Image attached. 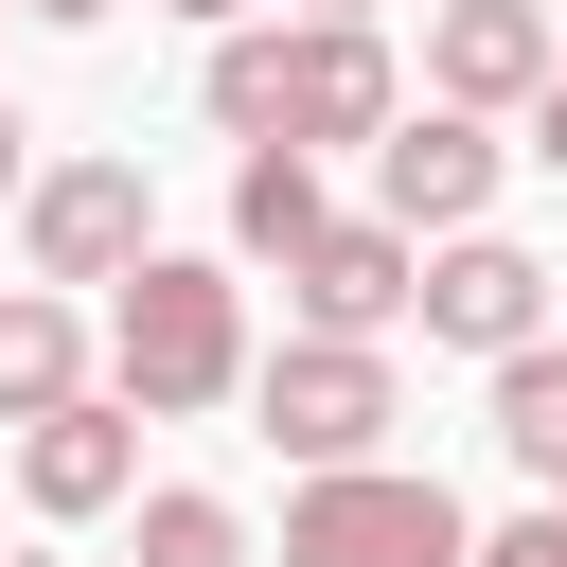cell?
I'll return each instance as SVG.
<instances>
[{"instance_id":"obj_18","label":"cell","mask_w":567,"mask_h":567,"mask_svg":"<svg viewBox=\"0 0 567 567\" xmlns=\"http://www.w3.org/2000/svg\"><path fill=\"white\" fill-rule=\"evenodd\" d=\"M0 195H18V106H0Z\"/></svg>"},{"instance_id":"obj_11","label":"cell","mask_w":567,"mask_h":567,"mask_svg":"<svg viewBox=\"0 0 567 567\" xmlns=\"http://www.w3.org/2000/svg\"><path fill=\"white\" fill-rule=\"evenodd\" d=\"M53 408H89V337H71V301H0V425H53Z\"/></svg>"},{"instance_id":"obj_9","label":"cell","mask_w":567,"mask_h":567,"mask_svg":"<svg viewBox=\"0 0 567 567\" xmlns=\"http://www.w3.org/2000/svg\"><path fill=\"white\" fill-rule=\"evenodd\" d=\"M372 177H390V230H478L496 142H478V106H425V124H390V142H372Z\"/></svg>"},{"instance_id":"obj_15","label":"cell","mask_w":567,"mask_h":567,"mask_svg":"<svg viewBox=\"0 0 567 567\" xmlns=\"http://www.w3.org/2000/svg\"><path fill=\"white\" fill-rule=\"evenodd\" d=\"M142 567H248L230 496H142Z\"/></svg>"},{"instance_id":"obj_7","label":"cell","mask_w":567,"mask_h":567,"mask_svg":"<svg viewBox=\"0 0 567 567\" xmlns=\"http://www.w3.org/2000/svg\"><path fill=\"white\" fill-rule=\"evenodd\" d=\"M425 337H461V354H532V337H549V266L496 248V230H461V248L425 266Z\"/></svg>"},{"instance_id":"obj_6","label":"cell","mask_w":567,"mask_h":567,"mask_svg":"<svg viewBox=\"0 0 567 567\" xmlns=\"http://www.w3.org/2000/svg\"><path fill=\"white\" fill-rule=\"evenodd\" d=\"M124 266H159V248H142V159L35 177V284H124Z\"/></svg>"},{"instance_id":"obj_8","label":"cell","mask_w":567,"mask_h":567,"mask_svg":"<svg viewBox=\"0 0 567 567\" xmlns=\"http://www.w3.org/2000/svg\"><path fill=\"white\" fill-rule=\"evenodd\" d=\"M425 71H443V106H549V71H567V35H549L532 0H443V35H425Z\"/></svg>"},{"instance_id":"obj_5","label":"cell","mask_w":567,"mask_h":567,"mask_svg":"<svg viewBox=\"0 0 567 567\" xmlns=\"http://www.w3.org/2000/svg\"><path fill=\"white\" fill-rule=\"evenodd\" d=\"M408 106H390V35L372 18H301V71H284V142L319 159V142H390Z\"/></svg>"},{"instance_id":"obj_20","label":"cell","mask_w":567,"mask_h":567,"mask_svg":"<svg viewBox=\"0 0 567 567\" xmlns=\"http://www.w3.org/2000/svg\"><path fill=\"white\" fill-rule=\"evenodd\" d=\"M177 18H230V0H177Z\"/></svg>"},{"instance_id":"obj_12","label":"cell","mask_w":567,"mask_h":567,"mask_svg":"<svg viewBox=\"0 0 567 567\" xmlns=\"http://www.w3.org/2000/svg\"><path fill=\"white\" fill-rule=\"evenodd\" d=\"M230 230H248L266 266H301V248L337 230V213H319V159H301V142H248V177H230Z\"/></svg>"},{"instance_id":"obj_14","label":"cell","mask_w":567,"mask_h":567,"mask_svg":"<svg viewBox=\"0 0 567 567\" xmlns=\"http://www.w3.org/2000/svg\"><path fill=\"white\" fill-rule=\"evenodd\" d=\"M284 71H301V35H213V124L284 142Z\"/></svg>"},{"instance_id":"obj_16","label":"cell","mask_w":567,"mask_h":567,"mask_svg":"<svg viewBox=\"0 0 567 567\" xmlns=\"http://www.w3.org/2000/svg\"><path fill=\"white\" fill-rule=\"evenodd\" d=\"M478 567H567V496H549V514H514V532H496Z\"/></svg>"},{"instance_id":"obj_3","label":"cell","mask_w":567,"mask_h":567,"mask_svg":"<svg viewBox=\"0 0 567 567\" xmlns=\"http://www.w3.org/2000/svg\"><path fill=\"white\" fill-rule=\"evenodd\" d=\"M248 408H266V443H284L301 478H354L372 425H390V354H372V337H301V354H266Z\"/></svg>"},{"instance_id":"obj_10","label":"cell","mask_w":567,"mask_h":567,"mask_svg":"<svg viewBox=\"0 0 567 567\" xmlns=\"http://www.w3.org/2000/svg\"><path fill=\"white\" fill-rule=\"evenodd\" d=\"M18 478H35V514H106V496L142 478V408H53V425H18Z\"/></svg>"},{"instance_id":"obj_19","label":"cell","mask_w":567,"mask_h":567,"mask_svg":"<svg viewBox=\"0 0 567 567\" xmlns=\"http://www.w3.org/2000/svg\"><path fill=\"white\" fill-rule=\"evenodd\" d=\"M35 18H106V0H35Z\"/></svg>"},{"instance_id":"obj_1","label":"cell","mask_w":567,"mask_h":567,"mask_svg":"<svg viewBox=\"0 0 567 567\" xmlns=\"http://www.w3.org/2000/svg\"><path fill=\"white\" fill-rule=\"evenodd\" d=\"M106 354H124V408H213V390L248 372V301L159 248V266L124 284V337H106Z\"/></svg>"},{"instance_id":"obj_2","label":"cell","mask_w":567,"mask_h":567,"mask_svg":"<svg viewBox=\"0 0 567 567\" xmlns=\"http://www.w3.org/2000/svg\"><path fill=\"white\" fill-rule=\"evenodd\" d=\"M284 567H478V549H461V496H443V478H390V461H354V478H301V514H284Z\"/></svg>"},{"instance_id":"obj_17","label":"cell","mask_w":567,"mask_h":567,"mask_svg":"<svg viewBox=\"0 0 567 567\" xmlns=\"http://www.w3.org/2000/svg\"><path fill=\"white\" fill-rule=\"evenodd\" d=\"M532 159H549V177H567V71H549V106H532Z\"/></svg>"},{"instance_id":"obj_4","label":"cell","mask_w":567,"mask_h":567,"mask_svg":"<svg viewBox=\"0 0 567 567\" xmlns=\"http://www.w3.org/2000/svg\"><path fill=\"white\" fill-rule=\"evenodd\" d=\"M284 301H301V337H390V319H425V230L337 213V230L284 266Z\"/></svg>"},{"instance_id":"obj_21","label":"cell","mask_w":567,"mask_h":567,"mask_svg":"<svg viewBox=\"0 0 567 567\" xmlns=\"http://www.w3.org/2000/svg\"><path fill=\"white\" fill-rule=\"evenodd\" d=\"M319 18H372V0H319Z\"/></svg>"},{"instance_id":"obj_13","label":"cell","mask_w":567,"mask_h":567,"mask_svg":"<svg viewBox=\"0 0 567 567\" xmlns=\"http://www.w3.org/2000/svg\"><path fill=\"white\" fill-rule=\"evenodd\" d=\"M496 443L567 496V354H549V337H532V354H496Z\"/></svg>"}]
</instances>
